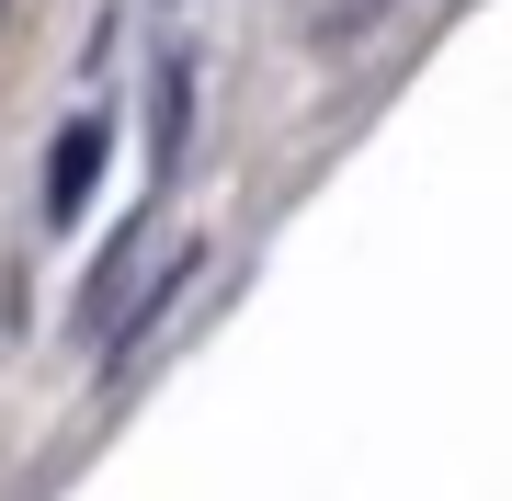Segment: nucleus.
I'll use <instances>...</instances> for the list:
<instances>
[{"instance_id":"obj_2","label":"nucleus","mask_w":512,"mask_h":501,"mask_svg":"<svg viewBox=\"0 0 512 501\" xmlns=\"http://www.w3.org/2000/svg\"><path fill=\"white\" fill-rule=\"evenodd\" d=\"M183 126H194V57H160V126H148V149H160V171L183 160Z\"/></svg>"},{"instance_id":"obj_1","label":"nucleus","mask_w":512,"mask_h":501,"mask_svg":"<svg viewBox=\"0 0 512 501\" xmlns=\"http://www.w3.org/2000/svg\"><path fill=\"white\" fill-rule=\"evenodd\" d=\"M103 160H114V114H69V126H57V160H46V228H69L80 205H92Z\"/></svg>"},{"instance_id":"obj_3","label":"nucleus","mask_w":512,"mask_h":501,"mask_svg":"<svg viewBox=\"0 0 512 501\" xmlns=\"http://www.w3.org/2000/svg\"><path fill=\"white\" fill-rule=\"evenodd\" d=\"M376 12H387V0H330V12H319V46H353Z\"/></svg>"},{"instance_id":"obj_4","label":"nucleus","mask_w":512,"mask_h":501,"mask_svg":"<svg viewBox=\"0 0 512 501\" xmlns=\"http://www.w3.org/2000/svg\"><path fill=\"white\" fill-rule=\"evenodd\" d=\"M0 23H12V0H0Z\"/></svg>"}]
</instances>
